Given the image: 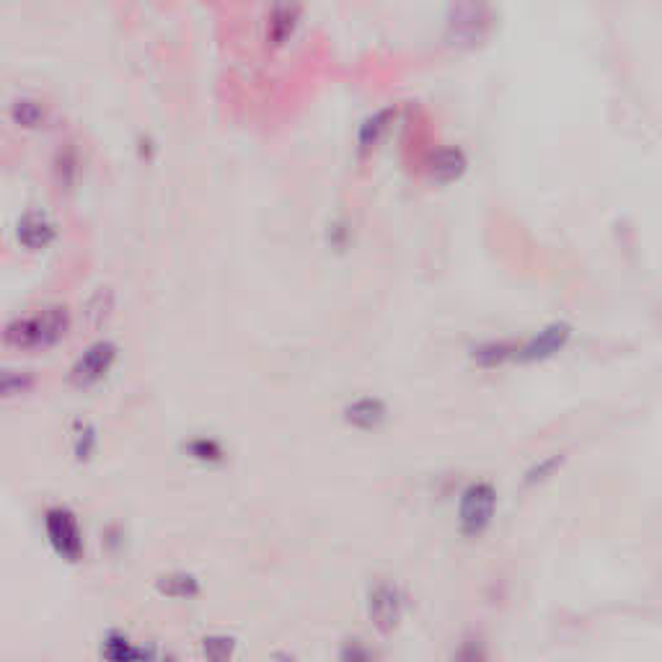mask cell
<instances>
[{
    "label": "cell",
    "instance_id": "cell-1",
    "mask_svg": "<svg viewBox=\"0 0 662 662\" xmlns=\"http://www.w3.org/2000/svg\"><path fill=\"white\" fill-rule=\"evenodd\" d=\"M70 331V311L65 306H44L32 313L16 316L3 329V342L13 350L37 352L50 350L63 342Z\"/></svg>",
    "mask_w": 662,
    "mask_h": 662
},
{
    "label": "cell",
    "instance_id": "cell-2",
    "mask_svg": "<svg viewBox=\"0 0 662 662\" xmlns=\"http://www.w3.org/2000/svg\"><path fill=\"white\" fill-rule=\"evenodd\" d=\"M44 533L50 541L52 551H55L63 562L78 564L86 554V538H83V528L78 515L65 505H55L44 513Z\"/></svg>",
    "mask_w": 662,
    "mask_h": 662
},
{
    "label": "cell",
    "instance_id": "cell-3",
    "mask_svg": "<svg viewBox=\"0 0 662 662\" xmlns=\"http://www.w3.org/2000/svg\"><path fill=\"white\" fill-rule=\"evenodd\" d=\"M494 510H497V489L489 481H471L458 502V525L463 536L476 538L487 531L494 520Z\"/></svg>",
    "mask_w": 662,
    "mask_h": 662
},
{
    "label": "cell",
    "instance_id": "cell-4",
    "mask_svg": "<svg viewBox=\"0 0 662 662\" xmlns=\"http://www.w3.org/2000/svg\"><path fill=\"white\" fill-rule=\"evenodd\" d=\"M117 344L109 339H99V342L88 344L83 355L78 357L70 368V383L75 388H91L101 383L109 375V370L117 363Z\"/></svg>",
    "mask_w": 662,
    "mask_h": 662
},
{
    "label": "cell",
    "instance_id": "cell-5",
    "mask_svg": "<svg viewBox=\"0 0 662 662\" xmlns=\"http://www.w3.org/2000/svg\"><path fill=\"white\" fill-rule=\"evenodd\" d=\"M368 616L383 634H391L404 616V593L391 582H378L368 593Z\"/></svg>",
    "mask_w": 662,
    "mask_h": 662
},
{
    "label": "cell",
    "instance_id": "cell-6",
    "mask_svg": "<svg viewBox=\"0 0 662 662\" xmlns=\"http://www.w3.org/2000/svg\"><path fill=\"white\" fill-rule=\"evenodd\" d=\"M572 337V326L567 321H554V324L544 326L538 331L536 337H531L528 342L515 350V357L520 363H538V360H549L556 352L564 350V344Z\"/></svg>",
    "mask_w": 662,
    "mask_h": 662
},
{
    "label": "cell",
    "instance_id": "cell-7",
    "mask_svg": "<svg viewBox=\"0 0 662 662\" xmlns=\"http://www.w3.org/2000/svg\"><path fill=\"white\" fill-rule=\"evenodd\" d=\"M16 236L29 251H42L55 241L57 225L44 210H26L19 220Z\"/></svg>",
    "mask_w": 662,
    "mask_h": 662
},
{
    "label": "cell",
    "instance_id": "cell-8",
    "mask_svg": "<svg viewBox=\"0 0 662 662\" xmlns=\"http://www.w3.org/2000/svg\"><path fill=\"white\" fill-rule=\"evenodd\" d=\"M388 406L378 396H360L344 406V422L357 430H378L386 422Z\"/></svg>",
    "mask_w": 662,
    "mask_h": 662
},
{
    "label": "cell",
    "instance_id": "cell-9",
    "mask_svg": "<svg viewBox=\"0 0 662 662\" xmlns=\"http://www.w3.org/2000/svg\"><path fill=\"white\" fill-rule=\"evenodd\" d=\"M101 660L104 662H150L153 655L150 650L132 642L122 631H109L107 637L101 639Z\"/></svg>",
    "mask_w": 662,
    "mask_h": 662
},
{
    "label": "cell",
    "instance_id": "cell-10",
    "mask_svg": "<svg viewBox=\"0 0 662 662\" xmlns=\"http://www.w3.org/2000/svg\"><path fill=\"white\" fill-rule=\"evenodd\" d=\"M466 153L461 148H440L430 158V174L435 182H453L466 171Z\"/></svg>",
    "mask_w": 662,
    "mask_h": 662
},
{
    "label": "cell",
    "instance_id": "cell-11",
    "mask_svg": "<svg viewBox=\"0 0 662 662\" xmlns=\"http://www.w3.org/2000/svg\"><path fill=\"white\" fill-rule=\"evenodd\" d=\"M156 590L163 598L171 600H189L200 595V580L189 572H169L156 580Z\"/></svg>",
    "mask_w": 662,
    "mask_h": 662
},
{
    "label": "cell",
    "instance_id": "cell-12",
    "mask_svg": "<svg viewBox=\"0 0 662 662\" xmlns=\"http://www.w3.org/2000/svg\"><path fill=\"white\" fill-rule=\"evenodd\" d=\"M394 117H396V109L386 107V109H378L373 117L365 119L363 127H360V135H357V143H360V150H363V153H368V150H373L375 145L381 143L383 135H386L388 127H391V122H394Z\"/></svg>",
    "mask_w": 662,
    "mask_h": 662
},
{
    "label": "cell",
    "instance_id": "cell-13",
    "mask_svg": "<svg viewBox=\"0 0 662 662\" xmlns=\"http://www.w3.org/2000/svg\"><path fill=\"white\" fill-rule=\"evenodd\" d=\"M34 386H37V378H34L29 370L0 368V399H16V396H24L29 394Z\"/></svg>",
    "mask_w": 662,
    "mask_h": 662
},
{
    "label": "cell",
    "instance_id": "cell-14",
    "mask_svg": "<svg viewBox=\"0 0 662 662\" xmlns=\"http://www.w3.org/2000/svg\"><path fill=\"white\" fill-rule=\"evenodd\" d=\"M515 350H518V347H513L510 342H484L479 344V347H474L471 357H474V363H479L481 368H497V365H502L505 360L515 357Z\"/></svg>",
    "mask_w": 662,
    "mask_h": 662
},
{
    "label": "cell",
    "instance_id": "cell-15",
    "mask_svg": "<svg viewBox=\"0 0 662 662\" xmlns=\"http://www.w3.org/2000/svg\"><path fill=\"white\" fill-rule=\"evenodd\" d=\"M96 445H99V435H96V427L91 422H83L78 419L73 425V456L75 461H91V456L96 453Z\"/></svg>",
    "mask_w": 662,
    "mask_h": 662
},
{
    "label": "cell",
    "instance_id": "cell-16",
    "mask_svg": "<svg viewBox=\"0 0 662 662\" xmlns=\"http://www.w3.org/2000/svg\"><path fill=\"white\" fill-rule=\"evenodd\" d=\"M200 647L205 662H233V655H236V639L225 634H210L202 639Z\"/></svg>",
    "mask_w": 662,
    "mask_h": 662
},
{
    "label": "cell",
    "instance_id": "cell-17",
    "mask_svg": "<svg viewBox=\"0 0 662 662\" xmlns=\"http://www.w3.org/2000/svg\"><path fill=\"white\" fill-rule=\"evenodd\" d=\"M298 8L295 6H277L269 16V39L275 44H282L293 34L295 19H298Z\"/></svg>",
    "mask_w": 662,
    "mask_h": 662
},
{
    "label": "cell",
    "instance_id": "cell-18",
    "mask_svg": "<svg viewBox=\"0 0 662 662\" xmlns=\"http://www.w3.org/2000/svg\"><path fill=\"white\" fill-rule=\"evenodd\" d=\"M184 450L189 453V458L200 463H220L225 458L223 445L215 438H192Z\"/></svg>",
    "mask_w": 662,
    "mask_h": 662
},
{
    "label": "cell",
    "instance_id": "cell-19",
    "mask_svg": "<svg viewBox=\"0 0 662 662\" xmlns=\"http://www.w3.org/2000/svg\"><path fill=\"white\" fill-rule=\"evenodd\" d=\"M562 463H564V453H551V456L541 458L536 466H531V469L525 471L523 484H525V487H533V484H541V481L551 479V476L556 474V469H559Z\"/></svg>",
    "mask_w": 662,
    "mask_h": 662
},
{
    "label": "cell",
    "instance_id": "cell-20",
    "mask_svg": "<svg viewBox=\"0 0 662 662\" xmlns=\"http://www.w3.org/2000/svg\"><path fill=\"white\" fill-rule=\"evenodd\" d=\"M13 119H16L21 127H37L42 125L44 107L34 99H19L13 104Z\"/></svg>",
    "mask_w": 662,
    "mask_h": 662
},
{
    "label": "cell",
    "instance_id": "cell-21",
    "mask_svg": "<svg viewBox=\"0 0 662 662\" xmlns=\"http://www.w3.org/2000/svg\"><path fill=\"white\" fill-rule=\"evenodd\" d=\"M450 662H489L487 655V644L481 642L479 637H466L456 647Z\"/></svg>",
    "mask_w": 662,
    "mask_h": 662
},
{
    "label": "cell",
    "instance_id": "cell-22",
    "mask_svg": "<svg viewBox=\"0 0 662 662\" xmlns=\"http://www.w3.org/2000/svg\"><path fill=\"white\" fill-rule=\"evenodd\" d=\"M337 662H375V652L370 650L363 639H347V642L339 647Z\"/></svg>",
    "mask_w": 662,
    "mask_h": 662
}]
</instances>
